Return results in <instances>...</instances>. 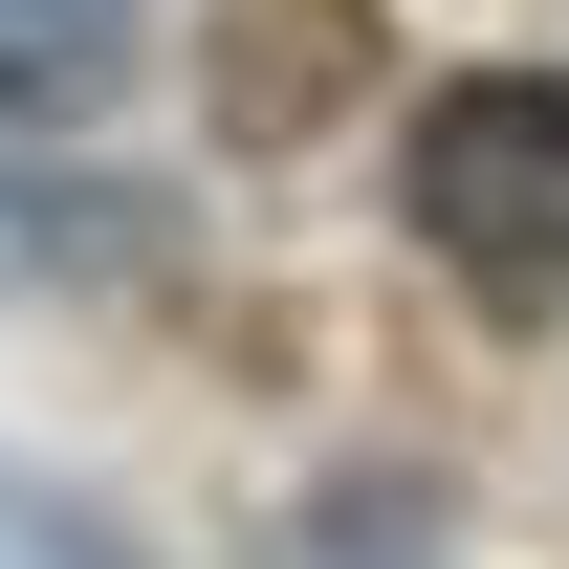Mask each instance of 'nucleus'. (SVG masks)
I'll use <instances>...</instances> for the list:
<instances>
[{"label":"nucleus","mask_w":569,"mask_h":569,"mask_svg":"<svg viewBox=\"0 0 569 569\" xmlns=\"http://www.w3.org/2000/svg\"><path fill=\"white\" fill-rule=\"evenodd\" d=\"M395 219L417 263H460L482 307H569V88L548 67H460L395 132Z\"/></svg>","instance_id":"obj_1"},{"label":"nucleus","mask_w":569,"mask_h":569,"mask_svg":"<svg viewBox=\"0 0 569 569\" xmlns=\"http://www.w3.org/2000/svg\"><path fill=\"white\" fill-rule=\"evenodd\" d=\"M0 569H110V526H88L67 482H22V460H0Z\"/></svg>","instance_id":"obj_3"},{"label":"nucleus","mask_w":569,"mask_h":569,"mask_svg":"<svg viewBox=\"0 0 569 569\" xmlns=\"http://www.w3.org/2000/svg\"><path fill=\"white\" fill-rule=\"evenodd\" d=\"M132 67V0H0V110H88Z\"/></svg>","instance_id":"obj_2"}]
</instances>
